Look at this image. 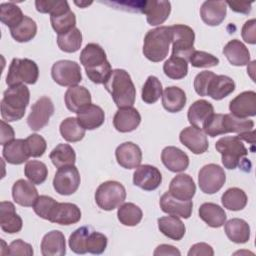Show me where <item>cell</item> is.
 I'll list each match as a JSON object with an SVG mask.
<instances>
[{
    "mask_svg": "<svg viewBox=\"0 0 256 256\" xmlns=\"http://www.w3.org/2000/svg\"><path fill=\"white\" fill-rule=\"evenodd\" d=\"M80 62L88 78L96 84H104L111 75V64L104 49L96 43L87 44L80 53Z\"/></svg>",
    "mask_w": 256,
    "mask_h": 256,
    "instance_id": "6da1fadb",
    "label": "cell"
},
{
    "mask_svg": "<svg viewBox=\"0 0 256 256\" xmlns=\"http://www.w3.org/2000/svg\"><path fill=\"white\" fill-rule=\"evenodd\" d=\"M104 87L111 94L118 108L133 106L136 97V88L126 70H112L108 80L104 83Z\"/></svg>",
    "mask_w": 256,
    "mask_h": 256,
    "instance_id": "7a4b0ae2",
    "label": "cell"
},
{
    "mask_svg": "<svg viewBox=\"0 0 256 256\" xmlns=\"http://www.w3.org/2000/svg\"><path fill=\"white\" fill-rule=\"evenodd\" d=\"M30 91L24 84L9 86L1 100V116L7 122L20 120L29 104Z\"/></svg>",
    "mask_w": 256,
    "mask_h": 256,
    "instance_id": "3957f363",
    "label": "cell"
},
{
    "mask_svg": "<svg viewBox=\"0 0 256 256\" xmlns=\"http://www.w3.org/2000/svg\"><path fill=\"white\" fill-rule=\"evenodd\" d=\"M172 40L170 26H160L149 30L143 43V54L152 62H160L166 58Z\"/></svg>",
    "mask_w": 256,
    "mask_h": 256,
    "instance_id": "277c9868",
    "label": "cell"
},
{
    "mask_svg": "<svg viewBox=\"0 0 256 256\" xmlns=\"http://www.w3.org/2000/svg\"><path fill=\"white\" fill-rule=\"evenodd\" d=\"M39 77L37 64L28 58H13L6 76V84L14 86L19 84H35Z\"/></svg>",
    "mask_w": 256,
    "mask_h": 256,
    "instance_id": "5b68a950",
    "label": "cell"
},
{
    "mask_svg": "<svg viewBox=\"0 0 256 256\" xmlns=\"http://www.w3.org/2000/svg\"><path fill=\"white\" fill-rule=\"evenodd\" d=\"M216 150L221 154L222 164L227 169H235L240 161L247 156L248 150L237 136H225L215 144Z\"/></svg>",
    "mask_w": 256,
    "mask_h": 256,
    "instance_id": "8992f818",
    "label": "cell"
},
{
    "mask_svg": "<svg viewBox=\"0 0 256 256\" xmlns=\"http://www.w3.org/2000/svg\"><path fill=\"white\" fill-rule=\"evenodd\" d=\"M126 199L125 187L118 181L101 183L95 192V201L99 208L111 211L118 208Z\"/></svg>",
    "mask_w": 256,
    "mask_h": 256,
    "instance_id": "52a82bcc",
    "label": "cell"
},
{
    "mask_svg": "<svg viewBox=\"0 0 256 256\" xmlns=\"http://www.w3.org/2000/svg\"><path fill=\"white\" fill-rule=\"evenodd\" d=\"M172 33V55L189 61L190 56L195 51L194 40L195 33L193 29L184 24H175L170 26Z\"/></svg>",
    "mask_w": 256,
    "mask_h": 256,
    "instance_id": "ba28073f",
    "label": "cell"
},
{
    "mask_svg": "<svg viewBox=\"0 0 256 256\" xmlns=\"http://www.w3.org/2000/svg\"><path fill=\"white\" fill-rule=\"evenodd\" d=\"M226 181L224 169L214 163L203 166L198 173V184L201 191L205 194L218 192Z\"/></svg>",
    "mask_w": 256,
    "mask_h": 256,
    "instance_id": "9c48e42d",
    "label": "cell"
},
{
    "mask_svg": "<svg viewBox=\"0 0 256 256\" xmlns=\"http://www.w3.org/2000/svg\"><path fill=\"white\" fill-rule=\"evenodd\" d=\"M53 80L60 86H75L82 80L80 65L71 60H59L51 68Z\"/></svg>",
    "mask_w": 256,
    "mask_h": 256,
    "instance_id": "30bf717a",
    "label": "cell"
},
{
    "mask_svg": "<svg viewBox=\"0 0 256 256\" xmlns=\"http://www.w3.org/2000/svg\"><path fill=\"white\" fill-rule=\"evenodd\" d=\"M80 173L75 165L58 168L53 178V187L60 195L75 193L80 185Z\"/></svg>",
    "mask_w": 256,
    "mask_h": 256,
    "instance_id": "8fae6325",
    "label": "cell"
},
{
    "mask_svg": "<svg viewBox=\"0 0 256 256\" xmlns=\"http://www.w3.org/2000/svg\"><path fill=\"white\" fill-rule=\"evenodd\" d=\"M53 114L54 104L52 100L47 96H43L32 105L31 112L27 118V124L31 130L39 131L48 124Z\"/></svg>",
    "mask_w": 256,
    "mask_h": 256,
    "instance_id": "7c38bea8",
    "label": "cell"
},
{
    "mask_svg": "<svg viewBox=\"0 0 256 256\" xmlns=\"http://www.w3.org/2000/svg\"><path fill=\"white\" fill-rule=\"evenodd\" d=\"M161 182V172L157 167L149 164L138 166L133 174L134 185L145 191H153L157 189Z\"/></svg>",
    "mask_w": 256,
    "mask_h": 256,
    "instance_id": "4fadbf2b",
    "label": "cell"
},
{
    "mask_svg": "<svg viewBox=\"0 0 256 256\" xmlns=\"http://www.w3.org/2000/svg\"><path fill=\"white\" fill-rule=\"evenodd\" d=\"M180 142L194 154H202L207 151L209 144L205 132L201 128L188 126L179 135Z\"/></svg>",
    "mask_w": 256,
    "mask_h": 256,
    "instance_id": "5bb4252c",
    "label": "cell"
},
{
    "mask_svg": "<svg viewBox=\"0 0 256 256\" xmlns=\"http://www.w3.org/2000/svg\"><path fill=\"white\" fill-rule=\"evenodd\" d=\"M231 114L238 118H248L256 115V93L244 91L233 98L229 103Z\"/></svg>",
    "mask_w": 256,
    "mask_h": 256,
    "instance_id": "9a60e30c",
    "label": "cell"
},
{
    "mask_svg": "<svg viewBox=\"0 0 256 256\" xmlns=\"http://www.w3.org/2000/svg\"><path fill=\"white\" fill-rule=\"evenodd\" d=\"M81 219L80 208L73 203L57 202L49 217L50 222L59 225H72Z\"/></svg>",
    "mask_w": 256,
    "mask_h": 256,
    "instance_id": "2e32d148",
    "label": "cell"
},
{
    "mask_svg": "<svg viewBox=\"0 0 256 256\" xmlns=\"http://www.w3.org/2000/svg\"><path fill=\"white\" fill-rule=\"evenodd\" d=\"M117 163L125 169H134L140 166L142 161V151L133 142L120 144L115 151Z\"/></svg>",
    "mask_w": 256,
    "mask_h": 256,
    "instance_id": "e0dca14e",
    "label": "cell"
},
{
    "mask_svg": "<svg viewBox=\"0 0 256 256\" xmlns=\"http://www.w3.org/2000/svg\"><path fill=\"white\" fill-rule=\"evenodd\" d=\"M160 208L164 213L169 215L181 217L184 219H188L192 214L193 202L191 200L182 201L173 197L169 191L165 192L160 197Z\"/></svg>",
    "mask_w": 256,
    "mask_h": 256,
    "instance_id": "ac0fdd59",
    "label": "cell"
},
{
    "mask_svg": "<svg viewBox=\"0 0 256 256\" xmlns=\"http://www.w3.org/2000/svg\"><path fill=\"white\" fill-rule=\"evenodd\" d=\"M196 192V185L193 178L188 174H178L170 182L169 193L178 200H191Z\"/></svg>",
    "mask_w": 256,
    "mask_h": 256,
    "instance_id": "d6986e66",
    "label": "cell"
},
{
    "mask_svg": "<svg viewBox=\"0 0 256 256\" xmlns=\"http://www.w3.org/2000/svg\"><path fill=\"white\" fill-rule=\"evenodd\" d=\"M171 12V3L165 0L145 1L143 13L149 25L158 26L164 23Z\"/></svg>",
    "mask_w": 256,
    "mask_h": 256,
    "instance_id": "ffe728a7",
    "label": "cell"
},
{
    "mask_svg": "<svg viewBox=\"0 0 256 256\" xmlns=\"http://www.w3.org/2000/svg\"><path fill=\"white\" fill-rule=\"evenodd\" d=\"M141 122V115L137 109L131 107L119 108L114 115L113 125L121 133L134 131Z\"/></svg>",
    "mask_w": 256,
    "mask_h": 256,
    "instance_id": "44dd1931",
    "label": "cell"
},
{
    "mask_svg": "<svg viewBox=\"0 0 256 256\" xmlns=\"http://www.w3.org/2000/svg\"><path fill=\"white\" fill-rule=\"evenodd\" d=\"M23 226L22 218L16 213L15 206L12 202L2 201L0 203V227L9 234L18 233Z\"/></svg>",
    "mask_w": 256,
    "mask_h": 256,
    "instance_id": "7402d4cb",
    "label": "cell"
},
{
    "mask_svg": "<svg viewBox=\"0 0 256 256\" xmlns=\"http://www.w3.org/2000/svg\"><path fill=\"white\" fill-rule=\"evenodd\" d=\"M161 161L171 172H182L189 166V157L175 146H167L161 152Z\"/></svg>",
    "mask_w": 256,
    "mask_h": 256,
    "instance_id": "603a6c76",
    "label": "cell"
},
{
    "mask_svg": "<svg viewBox=\"0 0 256 256\" xmlns=\"http://www.w3.org/2000/svg\"><path fill=\"white\" fill-rule=\"evenodd\" d=\"M12 197L18 205L31 207L35 204L39 195L33 183L24 179H19L12 186Z\"/></svg>",
    "mask_w": 256,
    "mask_h": 256,
    "instance_id": "cb8c5ba5",
    "label": "cell"
},
{
    "mask_svg": "<svg viewBox=\"0 0 256 256\" xmlns=\"http://www.w3.org/2000/svg\"><path fill=\"white\" fill-rule=\"evenodd\" d=\"M64 101L68 110L77 113L91 104V94L84 86H71L65 92Z\"/></svg>",
    "mask_w": 256,
    "mask_h": 256,
    "instance_id": "d4e9b609",
    "label": "cell"
},
{
    "mask_svg": "<svg viewBox=\"0 0 256 256\" xmlns=\"http://www.w3.org/2000/svg\"><path fill=\"white\" fill-rule=\"evenodd\" d=\"M226 6L224 1H205L200 8L202 21L209 26H218L226 17Z\"/></svg>",
    "mask_w": 256,
    "mask_h": 256,
    "instance_id": "484cf974",
    "label": "cell"
},
{
    "mask_svg": "<svg viewBox=\"0 0 256 256\" xmlns=\"http://www.w3.org/2000/svg\"><path fill=\"white\" fill-rule=\"evenodd\" d=\"M43 256H63L66 253L64 234L59 230H52L44 235L41 241Z\"/></svg>",
    "mask_w": 256,
    "mask_h": 256,
    "instance_id": "4316f807",
    "label": "cell"
},
{
    "mask_svg": "<svg viewBox=\"0 0 256 256\" xmlns=\"http://www.w3.org/2000/svg\"><path fill=\"white\" fill-rule=\"evenodd\" d=\"M76 118L85 130H94L104 123L105 113L100 106L91 103L77 112Z\"/></svg>",
    "mask_w": 256,
    "mask_h": 256,
    "instance_id": "83f0119b",
    "label": "cell"
},
{
    "mask_svg": "<svg viewBox=\"0 0 256 256\" xmlns=\"http://www.w3.org/2000/svg\"><path fill=\"white\" fill-rule=\"evenodd\" d=\"M223 54L234 66H245L250 62L248 48L238 39L230 40L223 48Z\"/></svg>",
    "mask_w": 256,
    "mask_h": 256,
    "instance_id": "f1b7e54d",
    "label": "cell"
},
{
    "mask_svg": "<svg viewBox=\"0 0 256 256\" xmlns=\"http://www.w3.org/2000/svg\"><path fill=\"white\" fill-rule=\"evenodd\" d=\"M235 90V82L226 75H214L210 80L206 96H210L214 100H221L227 97Z\"/></svg>",
    "mask_w": 256,
    "mask_h": 256,
    "instance_id": "f546056e",
    "label": "cell"
},
{
    "mask_svg": "<svg viewBox=\"0 0 256 256\" xmlns=\"http://www.w3.org/2000/svg\"><path fill=\"white\" fill-rule=\"evenodd\" d=\"M2 155L8 163L13 165H20L26 162L30 157L24 139H16L4 145Z\"/></svg>",
    "mask_w": 256,
    "mask_h": 256,
    "instance_id": "4dcf8cb0",
    "label": "cell"
},
{
    "mask_svg": "<svg viewBox=\"0 0 256 256\" xmlns=\"http://www.w3.org/2000/svg\"><path fill=\"white\" fill-rule=\"evenodd\" d=\"M214 113L213 105L207 100L200 99L195 101L188 109L187 118L191 126L202 128L206 120Z\"/></svg>",
    "mask_w": 256,
    "mask_h": 256,
    "instance_id": "1f68e13d",
    "label": "cell"
},
{
    "mask_svg": "<svg viewBox=\"0 0 256 256\" xmlns=\"http://www.w3.org/2000/svg\"><path fill=\"white\" fill-rule=\"evenodd\" d=\"M199 217L210 227L219 228L226 222V212L215 203L206 202L199 207Z\"/></svg>",
    "mask_w": 256,
    "mask_h": 256,
    "instance_id": "d6a6232c",
    "label": "cell"
},
{
    "mask_svg": "<svg viewBox=\"0 0 256 256\" xmlns=\"http://www.w3.org/2000/svg\"><path fill=\"white\" fill-rule=\"evenodd\" d=\"M224 230L229 238L234 243L244 244L250 239V226L240 218H232L224 223Z\"/></svg>",
    "mask_w": 256,
    "mask_h": 256,
    "instance_id": "836d02e7",
    "label": "cell"
},
{
    "mask_svg": "<svg viewBox=\"0 0 256 256\" xmlns=\"http://www.w3.org/2000/svg\"><path fill=\"white\" fill-rule=\"evenodd\" d=\"M186 100L187 98L184 90L176 86L165 88L162 94V105L164 109L170 113L181 111L185 107Z\"/></svg>",
    "mask_w": 256,
    "mask_h": 256,
    "instance_id": "e575fe53",
    "label": "cell"
},
{
    "mask_svg": "<svg viewBox=\"0 0 256 256\" xmlns=\"http://www.w3.org/2000/svg\"><path fill=\"white\" fill-rule=\"evenodd\" d=\"M158 228L163 235L175 241L181 240L186 232L184 223L173 215L160 217L158 219Z\"/></svg>",
    "mask_w": 256,
    "mask_h": 256,
    "instance_id": "d590c367",
    "label": "cell"
},
{
    "mask_svg": "<svg viewBox=\"0 0 256 256\" xmlns=\"http://www.w3.org/2000/svg\"><path fill=\"white\" fill-rule=\"evenodd\" d=\"M49 158L53 165L57 168L74 165L76 161V153L69 144H58L49 154Z\"/></svg>",
    "mask_w": 256,
    "mask_h": 256,
    "instance_id": "8d00e7d4",
    "label": "cell"
},
{
    "mask_svg": "<svg viewBox=\"0 0 256 256\" xmlns=\"http://www.w3.org/2000/svg\"><path fill=\"white\" fill-rule=\"evenodd\" d=\"M50 22L54 31L58 34H65L75 28L76 25V16L70 8L60 11L58 13L52 14L50 16Z\"/></svg>",
    "mask_w": 256,
    "mask_h": 256,
    "instance_id": "74e56055",
    "label": "cell"
},
{
    "mask_svg": "<svg viewBox=\"0 0 256 256\" xmlns=\"http://www.w3.org/2000/svg\"><path fill=\"white\" fill-rule=\"evenodd\" d=\"M247 201L248 198L246 193L237 187L227 189L221 197V202L224 208L232 211L242 210L245 208Z\"/></svg>",
    "mask_w": 256,
    "mask_h": 256,
    "instance_id": "f35d334b",
    "label": "cell"
},
{
    "mask_svg": "<svg viewBox=\"0 0 256 256\" xmlns=\"http://www.w3.org/2000/svg\"><path fill=\"white\" fill-rule=\"evenodd\" d=\"M117 217L121 224L124 226H136L139 224L143 217V212L139 206L134 203H123L119 206Z\"/></svg>",
    "mask_w": 256,
    "mask_h": 256,
    "instance_id": "ab89813d",
    "label": "cell"
},
{
    "mask_svg": "<svg viewBox=\"0 0 256 256\" xmlns=\"http://www.w3.org/2000/svg\"><path fill=\"white\" fill-rule=\"evenodd\" d=\"M10 33L15 41L20 43L28 42L32 40L37 33L36 22L32 18L24 16L23 20L17 26L10 29Z\"/></svg>",
    "mask_w": 256,
    "mask_h": 256,
    "instance_id": "60d3db41",
    "label": "cell"
},
{
    "mask_svg": "<svg viewBox=\"0 0 256 256\" xmlns=\"http://www.w3.org/2000/svg\"><path fill=\"white\" fill-rule=\"evenodd\" d=\"M61 136L68 142H78L85 136V129L75 117L64 119L59 127Z\"/></svg>",
    "mask_w": 256,
    "mask_h": 256,
    "instance_id": "b9f144b4",
    "label": "cell"
},
{
    "mask_svg": "<svg viewBox=\"0 0 256 256\" xmlns=\"http://www.w3.org/2000/svg\"><path fill=\"white\" fill-rule=\"evenodd\" d=\"M82 44V33L78 28H73L65 34L57 36V45L60 50L67 53L78 51Z\"/></svg>",
    "mask_w": 256,
    "mask_h": 256,
    "instance_id": "7bdbcfd3",
    "label": "cell"
},
{
    "mask_svg": "<svg viewBox=\"0 0 256 256\" xmlns=\"http://www.w3.org/2000/svg\"><path fill=\"white\" fill-rule=\"evenodd\" d=\"M22 10L13 2L2 3L0 5V20L10 29L17 26L24 18Z\"/></svg>",
    "mask_w": 256,
    "mask_h": 256,
    "instance_id": "ee69618b",
    "label": "cell"
},
{
    "mask_svg": "<svg viewBox=\"0 0 256 256\" xmlns=\"http://www.w3.org/2000/svg\"><path fill=\"white\" fill-rule=\"evenodd\" d=\"M163 71L165 75L171 79H182L188 73V62L183 58L171 56L163 64Z\"/></svg>",
    "mask_w": 256,
    "mask_h": 256,
    "instance_id": "f6af8a7d",
    "label": "cell"
},
{
    "mask_svg": "<svg viewBox=\"0 0 256 256\" xmlns=\"http://www.w3.org/2000/svg\"><path fill=\"white\" fill-rule=\"evenodd\" d=\"M24 174L34 185L42 184L48 176V168L45 163L38 160L27 161L24 167Z\"/></svg>",
    "mask_w": 256,
    "mask_h": 256,
    "instance_id": "bcb514c9",
    "label": "cell"
},
{
    "mask_svg": "<svg viewBox=\"0 0 256 256\" xmlns=\"http://www.w3.org/2000/svg\"><path fill=\"white\" fill-rule=\"evenodd\" d=\"M162 92L163 89L160 80L156 76L151 75L146 79L142 87L141 98L147 104H154L162 96Z\"/></svg>",
    "mask_w": 256,
    "mask_h": 256,
    "instance_id": "7dc6e473",
    "label": "cell"
},
{
    "mask_svg": "<svg viewBox=\"0 0 256 256\" xmlns=\"http://www.w3.org/2000/svg\"><path fill=\"white\" fill-rule=\"evenodd\" d=\"M224 133H242L250 131L254 127L253 120L248 118H238L230 114H224L223 117Z\"/></svg>",
    "mask_w": 256,
    "mask_h": 256,
    "instance_id": "c3c4849f",
    "label": "cell"
},
{
    "mask_svg": "<svg viewBox=\"0 0 256 256\" xmlns=\"http://www.w3.org/2000/svg\"><path fill=\"white\" fill-rule=\"evenodd\" d=\"M92 230L89 226H82L77 228L69 237V247L76 254H85L86 250V241L89 232Z\"/></svg>",
    "mask_w": 256,
    "mask_h": 256,
    "instance_id": "681fc988",
    "label": "cell"
},
{
    "mask_svg": "<svg viewBox=\"0 0 256 256\" xmlns=\"http://www.w3.org/2000/svg\"><path fill=\"white\" fill-rule=\"evenodd\" d=\"M107 237L97 231L91 230L86 241V250L91 254H102L107 247Z\"/></svg>",
    "mask_w": 256,
    "mask_h": 256,
    "instance_id": "f907efd6",
    "label": "cell"
},
{
    "mask_svg": "<svg viewBox=\"0 0 256 256\" xmlns=\"http://www.w3.org/2000/svg\"><path fill=\"white\" fill-rule=\"evenodd\" d=\"M189 62L196 68H209L217 66L219 64V59L208 52L195 50L190 56Z\"/></svg>",
    "mask_w": 256,
    "mask_h": 256,
    "instance_id": "816d5d0a",
    "label": "cell"
},
{
    "mask_svg": "<svg viewBox=\"0 0 256 256\" xmlns=\"http://www.w3.org/2000/svg\"><path fill=\"white\" fill-rule=\"evenodd\" d=\"M57 201L54 200L52 197L47 195H41L36 200L35 204L33 205L34 212L41 218L45 220H49L51 212L56 205Z\"/></svg>",
    "mask_w": 256,
    "mask_h": 256,
    "instance_id": "f5cc1de1",
    "label": "cell"
},
{
    "mask_svg": "<svg viewBox=\"0 0 256 256\" xmlns=\"http://www.w3.org/2000/svg\"><path fill=\"white\" fill-rule=\"evenodd\" d=\"M28 152L30 154V157H41L47 148L46 140L38 135V134H31L25 139Z\"/></svg>",
    "mask_w": 256,
    "mask_h": 256,
    "instance_id": "db71d44e",
    "label": "cell"
},
{
    "mask_svg": "<svg viewBox=\"0 0 256 256\" xmlns=\"http://www.w3.org/2000/svg\"><path fill=\"white\" fill-rule=\"evenodd\" d=\"M36 10L40 13H49L50 15L69 8L67 1H51V0H37L35 1Z\"/></svg>",
    "mask_w": 256,
    "mask_h": 256,
    "instance_id": "11a10c76",
    "label": "cell"
},
{
    "mask_svg": "<svg viewBox=\"0 0 256 256\" xmlns=\"http://www.w3.org/2000/svg\"><path fill=\"white\" fill-rule=\"evenodd\" d=\"M215 73L212 71H202L198 73L194 79V89L195 92L200 96H206L207 88L210 80L214 77Z\"/></svg>",
    "mask_w": 256,
    "mask_h": 256,
    "instance_id": "9f6ffc18",
    "label": "cell"
},
{
    "mask_svg": "<svg viewBox=\"0 0 256 256\" xmlns=\"http://www.w3.org/2000/svg\"><path fill=\"white\" fill-rule=\"evenodd\" d=\"M34 253L32 246L29 243L24 242L21 239H16L10 243L7 249V255H24V256H32Z\"/></svg>",
    "mask_w": 256,
    "mask_h": 256,
    "instance_id": "6f0895ef",
    "label": "cell"
},
{
    "mask_svg": "<svg viewBox=\"0 0 256 256\" xmlns=\"http://www.w3.org/2000/svg\"><path fill=\"white\" fill-rule=\"evenodd\" d=\"M242 38L249 44L256 43V20L250 19L245 22L241 30Z\"/></svg>",
    "mask_w": 256,
    "mask_h": 256,
    "instance_id": "680465c9",
    "label": "cell"
},
{
    "mask_svg": "<svg viewBox=\"0 0 256 256\" xmlns=\"http://www.w3.org/2000/svg\"><path fill=\"white\" fill-rule=\"evenodd\" d=\"M198 255L213 256L214 255L213 248L207 243H203V242L196 243L191 246L190 250L188 251V256H198Z\"/></svg>",
    "mask_w": 256,
    "mask_h": 256,
    "instance_id": "91938a15",
    "label": "cell"
},
{
    "mask_svg": "<svg viewBox=\"0 0 256 256\" xmlns=\"http://www.w3.org/2000/svg\"><path fill=\"white\" fill-rule=\"evenodd\" d=\"M1 136H0V144L6 145L7 143L14 140V130L12 126H10L8 123L5 122V120H1Z\"/></svg>",
    "mask_w": 256,
    "mask_h": 256,
    "instance_id": "94428289",
    "label": "cell"
},
{
    "mask_svg": "<svg viewBox=\"0 0 256 256\" xmlns=\"http://www.w3.org/2000/svg\"><path fill=\"white\" fill-rule=\"evenodd\" d=\"M226 5H229L231 10L237 13L242 14H248L251 11V5L252 2H239V1H228L226 2Z\"/></svg>",
    "mask_w": 256,
    "mask_h": 256,
    "instance_id": "6125c7cd",
    "label": "cell"
},
{
    "mask_svg": "<svg viewBox=\"0 0 256 256\" xmlns=\"http://www.w3.org/2000/svg\"><path fill=\"white\" fill-rule=\"evenodd\" d=\"M153 254L155 256L158 255H173V256H180L181 252L174 246L172 245H168V244H161L159 245L155 251L153 252Z\"/></svg>",
    "mask_w": 256,
    "mask_h": 256,
    "instance_id": "be15d7a7",
    "label": "cell"
},
{
    "mask_svg": "<svg viewBox=\"0 0 256 256\" xmlns=\"http://www.w3.org/2000/svg\"><path fill=\"white\" fill-rule=\"evenodd\" d=\"M240 140H244L248 143H250L252 146L255 143V131L254 130H250V131H246V132H242L239 133L237 136Z\"/></svg>",
    "mask_w": 256,
    "mask_h": 256,
    "instance_id": "e7e4bbea",
    "label": "cell"
},
{
    "mask_svg": "<svg viewBox=\"0 0 256 256\" xmlns=\"http://www.w3.org/2000/svg\"><path fill=\"white\" fill-rule=\"evenodd\" d=\"M74 3H75L76 5H78L79 7H86V6L90 5V4H92V2H84V1H80V2H77V1H75Z\"/></svg>",
    "mask_w": 256,
    "mask_h": 256,
    "instance_id": "03108f58",
    "label": "cell"
}]
</instances>
